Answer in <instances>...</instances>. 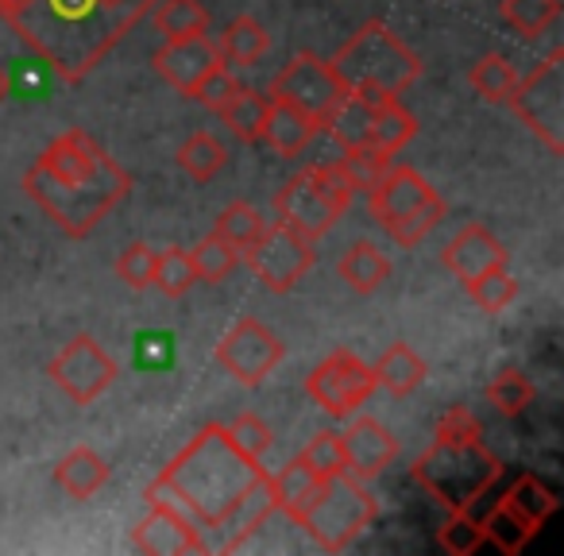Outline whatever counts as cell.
I'll list each match as a JSON object with an SVG mask.
<instances>
[{
  "instance_id": "29",
  "label": "cell",
  "mask_w": 564,
  "mask_h": 556,
  "mask_svg": "<svg viewBox=\"0 0 564 556\" xmlns=\"http://www.w3.org/2000/svg\"><path fill=\"white\" fill-rule=\"evenodd\" d=\"M468 81H471V89L484 97V101L502 105L510 94H514L518 70H514V63H510L507 55H495V51H491V55H484V58H476V63H471Z\"/></svg>"
},
{
  "instance_id": "26",
  "label": "cell",
  "mask_w": 564,
  "mask_h": 556,
  "mask_svg": "<svg viewBox=\"0 0 564 556\" xmlns=\"http://www.w3.org/2000/svg\"><path fill=\"white\" fill-rule=\"evenodd\" d=\"M151 17H155V32L163 35V43L209 35V9L202 0H155Z\"/></svg>"
},
{
  "instance_id": "12",
  "label": "cell",
  "mask_w": 564,
  "mask_h": 556,
  "mask_svg": "<svg viewBox=\"0 0 564 556\" xmlns=\"http://www.w3.org/2000/svg\"><path fill=\"white\" fill-rule=\"evenodd\" d=\"M282 356H286V345L256 317H240L217 340V363L225 368V375H232L243 386L267 383V375L279 368Z\"/></svg>"
},
{
  "instance_id": "18",
  "label": "cell",
  "mask_w": 564,
  "mask_h": 556,
  "mask_svg": "<svg viewBox=\"0 0 564 556\" xmlns=\"http://www.w3.org/2000/svg\"><path fill=\"white\" fill-rule=\"evenodd\" d=\"M441 259H445V266L460 283H468V279L491 271V266H507V248H502V240L487 225H464L445 243Z\"/></svg>"
},
{
  "instance_id": "34",
  "label": "cell",
  "mask_w": 564,
  "mask_h": 556,
  "mask_svg": "<svg viewBox=\"0 0 564 556\" xmlns=\"http://www.w3.org/2000/svg\"><path fill=\"white\" fill-rule=\"evenodd\" d=\"M333 163H337L340 178L348 182V189H352V194H356V189H364V194H368V189L376 186L387 171H391L394 159L364 143V148H345V155L333 159Z\"/></svg>"
},
{
  "instance_id": "35",
  "label": "cell",
  "mask_w": 564,
  "mask_h": 556,
  "mask_svg": "<svg viewBox=\"0 0 564 556\" xmlns=\"http://www.w3.org/2000/svg\"><path fill=\"white\" fill-rule=\"evenodd\" d=\"M437 545L448 556H476L487 545L484 522L476 514H468V510H448V517L437 530Z\"/></svg>"
},
{
  "instance_id": "23",
  "label": "cell",
  "mask_w": 564,
  "mask_h": 556,
  "mask_svg": "<svg viewBox=\"0 0 564 556\" xmlns=\"http://www.w3.org/2000/svg\"><path fill=\"white\" fill-rule=\"evenodd\" d=\"M371 371H376V386L391 391L394 399H410V394L425 383V375H430V368H425L422 356H417L410 345H402V340L387 348Z\"/></svg>"
},
{
  "instance_id": "40",
  "label": "cell",
  "mask_w": 564,
  "mask_h": 556,
  "mask_svg": "<svg viewBox=\"0 0 564 556\" xmlns=\"http://www.w3.org/2000/svg\"><path fill=\"white\" fill-rule=\"evenodd\" d=\"M464 291H468V298L476 302L484 314H502V309L518 298V279H510L507 266H491V271L468 279Z\"/></svg>"
},
{
  "instance_id": "36",
  "label": "cell",
  "mask_w": 564,
  "mask_h": 556,
  "mask_svg": "<svg viewBox=\"0 0 564 556\" xmlns=\"http://www.w3.org/2000/svg\"><path fill=\"white\" fill-rule=\"evenodd\" d=\"M189 263H194L197 283H225L228 274L240 266V248H232L220 236H205L194 251H189Z\"/></svg>"
},
{
  "instance_id": "48",
  "label": "cell",
  "mask_w": 564,
  "mask_h": 556,
  "mask_svg": "<svg viewBox=\"0 0 564 556\" xmlns=\"http://www.w3.org/2000/svg\"><path fill=\"white\" fill-rule=\"evenodd\" d=\"M9 97H12V78H9V70L0 66V105L9 101Z\"/></svg>"
},
{
  "instance_id": "25",
  "label": "cell",
  "mask_w": 564,
  "mask_h": 556,
  "mask_svg": "<svg viewBox=\"0 0 564 556\" xmlns=\"http://www.w3.org/2000/svg\"><path fill=\"white\" fill-rule=\"evenodd\" d=\"M213 43H217L220 63H236V66L259 63L271 51V35H267V28L256 17H236Z\"/></svg>"
},
{
  "instance_id": "41",
  "label": "cell",
  "mask_w": 564,
  "mask_h": 556,
  "mask_svg": "<svg viewBox=\"0 0 564 556\" xmlns=\"http://www.w3.org/2000/svg\"><path fill=\"white\" fill-rule=\"evenodd\" d=\"M299 460L310 468V476L322 483V479L345 476V445H340V433L322 429L306 440V448L299 453Z\"/></svg>"
},
{
  "instance_id": "44",
  "label": "cell",
  "mask_w": 564,
  "mask_h": 556,
  "mask_svg": "<svg viewBox=\"0 0 564 556\" xmlns=\"http://www.w3.org/2000/svg\"><path fill=\"white\" fill-rule=\"evenodd\" d=\"M225 429H228V437H232V445L240 448L243 456H251V460H263L274 445L271 425H267L259 414H240L232 425H225Z\"/></svg>"
},
{
  "instance_id": "31",
  "label": "cell",
  "mask_w": 564,
  "mask_h": 556,
  "mask_svg": "<svg viewBox=\"0 0 564 556\" xmlns=\"http://www.w3.org/2000/svg\"><path fill=\"white\" fill-rule=\"evenodd\" d=\"M178 166L189 174L194 182H213L220 174V166L228 163V151H225V143L217 140V135H209V132H194L186 143L178 148Z\"/></svg>"
},
{
  "instance_id": "17",
  "label": "cell",
  "mask_w": 564,
  "mask_h": 556,
  "mask_svg": "<svg viewBox=\"0 0 564 556\" xmlns=\"http://www.w3.org/2000/svg\"><path fill=\"white\" fill-rule=\"evenodd\" d=\"M433 194H437V189H433L430 182L414 171V166H394L391 163V171H387L383 178L368 189V209H371V217L387 228L399 217H406V212H414L417 205H425Z\"/></svg>"
},
{
  "instance_id": "20",
  "label": "cell",
  "mask_w": 564,
  "mask_h": 556,
  "mask_svg": "<svg viewBox=\"0 0 564 556\" xmlns=\"http://www.w3.org/2000/svg\"><path fill=\"white\" fill-rule=\"evenodd\" d=\"M317 132H322V124H317L314 117H306V112L294 109V105L274 101V97H271V109H267V120H263V132H259V140H263L271 151H279V155L294 159V155H302L310 143H314Z\"/></svg>"
},
{
  "instance_id": "8",
  "label": "cell",
  "mask_w": 564,
  "mask_h": 556,
  "mask_svg": "<svg viewBox=\"0 0 564 556\" xmlns=\"http://www.w3.org/2000/svg\"><path fill=\"white\" fill-rule=\"evenodd\" d=\"M507 105L553 155H564V51L556 47L533 74L518 78Z\"/></svg>"
},
{
  "instance_id": "1",
  "label": "cell",
  "mask_w": 564,
  "mask_h": 556,
  "mask_svg": "<svg viewBox=\"0 0 564 556\" xmlns=\"http://www.w3.org/2000/svg\"><path fill=\"white\" fill-rule=\"evenodd\" d=\"M155 0H0V20L63 81H86Z\"/></svg>"
},
{
  "instance_id": "11",
  "label": "cell",
  "mask_w": 564,
  "mask_h": 556,
  "mask_svg": "<svg viewBox=\"0 0 564 556\" xmlns=\"http://www.w3.org/2000/svg\"><path fill=\"white\" fill-rule=\"evenodd\" d=\"M240 255L248 259L251 274H256L267 291L286 294V291H294V286L302 283V274L314 266L317 251L310 236L294 232V228L274 220V225H267L263 236H259L251 248H243Z\"/></svg>"
},
{
  "instance_id": "28",
  "label": "cell",
  "mask_w": 564,
  "mask_h": 556,
  "mask_svg": "<svg viewBox=\"0 0 564 556\" xmlns=\"http://www.w3.org/2000/svg\"><path fill=\"white\" fill-rule=\"evenodd\" d=\"M267 109H271V97L256 94V89H236L225 105L217 109V117L225 120V128L243 143H256L259 132H263V120H267Z\"/></svg>"
},
{
  "instance_id": "24",
  "label": "cell",
  "mask_w": 564,
  "mask_h": 556,
  "mask_svg": "<svg viewBox=\"0 0 564 556\" xmlns=\"http://www.w3.org/2000/svg\"><path fill=\"white\" fill-rule=\"evenodd\" d=\"M376 105H368L360 94H340L337 105L329 109V117L322 120V128L333 135V140L340 143V151L345 148H364L371 135V120H376Z\"/></svg>"
},
{
  "instance_id": "30",
  "label": "cell",
  "mask_w": 564,
  "mask_h": 556,
  "mask_svg": "<svg viewBox=\"0 0 564 556\" xmlns=\"http://www.w3.org/2000/svg\"><path fill=\"white\" fill-rule=\"evenodd\" d=\"M197 274H194V263H189V251L186 248H166V251H155V271H151V286H155L163 298L178 302L194 291Z\"/></svg>"
},
{
  "instance_id": "21",
  "label": "cell",
  "mask_w": 564,
  "mask_h": 556,
  "mask_svg": "<svg viewBox=\"0 0 564 556\" xmlns=\"http://www.w3.org/2000/svg\"><path fill=\"white\" fill-rule=\"evenodd\" d=\"M109 476H112V471H109V464H105V456L94 453L89 445L70 448V453H66L63 460H58V468H55L58 491H63L66 499H74V502H89L105 483H109Z\"/></svg>"
},
{
  "instance_id": "38",
  "label": "cell",
  "mask_w": 564,
  "mask_h": 556,
  "mask_svg": "<svg viewBox=\"0 0 564 556\" xmlns=\"http://www.w3.org/2000/svg\"><path fill=\"white\" fill-rule=\"evenodd\" d=\"M499 17L507 20L522 40H538V35L561 17V0H502Z\"/></svg>"
},
{
  "instance_id": "45",
  "label": "cell",
  "mask_w": 564,
  "mask_h": 556,
  "mask_svg": "<svg viewBox=\"0 0 564 556\" xmlns=\"http://www.w3.org/2000/svg\"><path fill=\"white\" fill-rule=\"evenodd\" d=\"M151 271H155V251L148 243H128L117 255V279L128 286V291H148L151 286Z\"/></svg>"
},
{
  "instance_id": "2",
  "label": "cell",
  "mask_w": 564,
  "mask_h": 556,
  "mask_svg": "<svg viewBox=\"0 0 564 556\" xmlns=\"http://www.w3.org/2000/svg\"><path fill=\"white\" fill-rule=\"evenodd\" d=\"M24 189L58 232L86 240L132 194V174L86 128H66L28 166Z\"/></svg>"
},
{
  "instance_id": "9",
  "label": "cell",
  "mask_w": 564,
  "mask_h": 556,
  "mask_svg": "<svg viewBox=\"0 0 564 556\" xmlns=\"http://www.w3.org/2000/svg\"><path fill=\"white\" fill-rule=\"evenodd\" d=\"M376 391V371L348 348H333L322 363L306 375V394L322 414L333 422H345L348 414L364 406Z\"/></svg>"
},
{
  "instance_id": "32",
  "label": "cell",
  "mask_w": 564,
  "mask_h": 556,
  "mask_svg": "<svg viewBox=\"0 0 564 556\" xmlns=\"http://www.w3.org/2000/svg\"><path fill=\"white\" fill-rule=\"evenodd\" d=\"M414 135H417V120L410 117L399 101H391V105H383V109L376 112V120H371L368 148L383 151V155H394V151L406 148Z\"/></svg>"
},
{
  "instance_id": "16",
  "label": "cell",
  "mask_w": 564,
  "mask_h": 556,
  "mask_svg": "<svg viewBox=\"0 0 564 556\" xmlns=\"http://www.w3.org/2000/svg\"><path fill=\"white\" fill-rule=\"evenodd\" d=\"M151 63H155V74L166 81V86L189 97L197 89V81L220 63V55H217V43H213L209 35H194V40L163 43Z\"/></svg>"
},
{
  "instance_id": "3",
  "label": "cell",
  "mask_w": 564,
  "mask_h": 556,
  "mask_svg": "<svg viewBox=\"0 0 564 556\" xmlns=\"http://www.w3.org/2000/svg\"><path fill=\"white\" fill-rule=\"evenodd\" d=\"M267 476V468L232 445L225 425H205L186 448L151 479L148 502H166L182 510L202 530H217L243 502V494Z\"/></svg>"
},
{
  "instance_id": "15",
  "label": "cell",
  "mask_w": 564,
  "mask_h": 556,
  "mask_svg": "<svg viewBox=\"0 0 564 556\" xmlns=\"http://www.w3.org/2000/svg\"><path fill=\"white\" fill-rule=\"evenodd\" d=\"M340 445H345V471L352 479H360V483L379 479L399 456V437L379 417H356L340 433Z\"/></svg>"
},
{
  "instance_id": "5",
  "label": "cell",
  "mask_w": 564,
  "mask_h": 556,
  "mask_svg": "<svg viewBox=\"0 0 564 556\" xmlns=\"http://www.w3.org/2000/svg\"><path fill=\"white\" fill-rule=\"evenodd\" d=\"M414 479L448 510H468L484 522L487 510L499 502L502 464L487 453L484 440H476V445L433 440L414 460Z\"/></svg>"
},
{
  "instance_id": "43",
  "label": "cell",
  "mask_w": 564,
  "mask_h": 556,
  "mask_svg": "<svg viewBox=\"0 0 564 556\" xmlns=\"http://www.w3.org/2000/svg\"><path fill=\"white\" fill-rule=\"evenodd\" d=\"M271 483H274V494H279V510L282 514H291L294 506H299L302 499H306L310 491H314V483L317 479L310 476V468L306 464L294 456L286 468H279V471H271Z\"/></svg>"
},
{
  "instance_id": "37",
  "label": "cell",
  "mask_w": 564,
  "mask_h": 556,
  "mask_svg": "<svg viewBox=\"0 0 564 556\" xmlns=\"http://www.w3.org/2000/svg\"><path fill=\"white\" fill-rule=\"evenodd\" d=\"M263 228H267V220H263V212L256 209V205H248V201H232V205H225L220 209V217H217V225H213V236H220V240H228L232 248H251V243L263 236Z\"/></svg>"
},
{
  "instance_id": "13",
  "label": "cell",
  "mask_w": 564,
  "mask_h": 556,
  "mask_svg": "<svg viewBox=\"0 0 564 556\" xmlns=\"http://www.w3.org/2000/svg\"><path fill=\"white\" fill-rule=\"evenodd\" d=\"M340 94H345V86L337 81L333 66L325 63V58L310 55V51L294 55L291 63L282 66V70L271 78V97H274V101L294 105V109H302L306 117H314L317 124L329 117V109L337 105Z\"/></svg>"
},
{
  "instance_id": "10",
  "label": "cell",
  "mask_w": 564,
  "mask_h": 556,
  "mask_svg": "<svg viewBox=\"0 0 564 556\" xmlns=\"http://www.w3.org/2000/svg\"><path fill=\"white\" fill-rule=\"evenodd\" d=\"M47 375L74 406H89L97 402L112 383L120 379V368L109 352L101 348V340H94L89 332L70 337L55 352V360L47 363Z\"/></svg>"
},
{
  "instance_id": "19",
  "label": "cell",
  "mask_w": 564,
  "mask_h": 556,
  "mask_svg": "<svg viewBox=\"0 0 564 556\" xmlns=\"http://www.w3.org/2000/svg\"><path fill=\"white\" fill-rule=\"evenodd\" d=\"M271 514H279V494H274L271 471H267V476L259 479L248 494H243L240 506H236L232 514L217 525L220 541H217V545H209V548H220V553H240V548L256 537V530H263Z\"/></svg>"
},
{
  "instance_id": "39",
  "label": "cell",
  "mask_w": 564,
  "mask_h": 556,
  "mask_svg": "<svg viewBox=\"0 0 564 556\" xmlns=\"http://www.w3.org/2000/svg\"><path fill=\"white\" fill-rule=\"evenodd\" d=\"M487 402L495 406L499 417H522L533 406V383L514 368H502L499 375L487 383Z\"/></svg>"
},
{
  "instance_id": "14",
  "label": "cell",
  "mask_w": 564,
  "mask_h": 556,
  "mask_svg": "<svg viewBox=\"0 0 564 556\" xmlns=\"http://www.w3.org/2000/svg\"><path fill=\"white\" fill-rule=\"evenodd\" d=\"M148 517L132 530V545L151 556H189L209 553V541L202 537V525L189 522L182 510L166 502H148Z\"/></svg>"
},
{
  "instance_id": "47",
  "label": "cell",
  "mask_w": 564,
  "mask_h": 556,
  "mask_svg": "<svg viewBox=\"0 0 564 556\" xmlns=\"http://www.w3.org/2000/svg\"><path fill=\"white\" fill-rule=\"evenodd\" d=\"M433 440H448V445H476V440H484V429H479V422L468 414V410L453 406L437 422V429H433Z\"/></svg>"
},
{
  "instance_id": "6",
  "label": "cell",
  "mask_w": 564,
  "mask_h": 556,
  "mask_svg": "<svg viewBox=\"0 0 564 556\" xmlns=\"http://www.w3.org/2000/svg\"><path fill=\"white\" fill-rule=\"evenodd\" d=\"M379 514V502L360 479L345 476H333L314 483V491L291 510V522H299L310 537L317 541V548L325 553H340L348 548Z\"/></svg>"
},
{
  "instance_id": "33",
  "label": "cell",
  "mask_w": 564,
  "mask_h": 556,
  "mask_svg": "<svg viewBox=\"0 0 564 556\" xmlns=\"http://www.w3.org/2000/svg\"><path fill=\"white\" fill-rule=\"evenodd\" d=\"M502 502H507V506H514L518 514H522L525 522L538 525V530L556 514V494L533 476H518L514 483L502 491Z\"/></svg>"
},
{
  "instance_id": "42",
  "label": "cell",
  "mask_w": 564,
  "mask_h": 556,
  "mask_svg": "<svg viewBox=\"0 0 564 556\" xmlns=\"http://www.w3.org/2000/svg\"><path fill=\"white\" fill-rule=\"evenodd\" d=\"M441 220H445V201L433 194L430 201L417 205L414 212H406V217H399L394 225H387V232H391V240L399 243V248H417V243H422L425 236L441 225Z\"/></svg>"
},
{
  "instance_id": "46",
  "label": "cell",
  "mask_w": 564,
  "mask_h": 556,
  "mask_svg": "<svg viewBox=\"0 0 564 556\" xmlns=\"http://www.w3.org/2000/svg\"><path fill=\"white\" fill-rule=\"evenodd\" d=\"M236 89H240V81H236V74H232V70H225V63H217L209 74H205L202 81H197V89H194V94H189V97H194L197 105H205V109L217 112L220 105H225L228 97L236 94Z\"/></svg>"
},
{
  "instance_id": "4",
  "label": "cell",
  "mask_w": 564,
  "mask_h": 556,
  "mask_svg": "<svg viewBox=\"0 0 564 556\" xmlns=\"http://www.w3.org/2000/svg\"><path fill=\"white\" fill-rule=\"evenodd\" d=\"M329 66L348 94H360L364 101L376 105V109L399 101L425 70L422 58H417L391 28L379 24V20L364 24L360 32L333 55Z\"/></svg>"
},
{
  "instance_id": "27",
  "label": "cell",
  "mask_w": 564,
  "mask_h": 556,
  "mask_svg": "<svg viewBox=\"0 0 564 556\" xmlns=\"http://www.w3.org/2000/svg\"><path fill=\"white\" fill-rule=\"evenodd\" d=\"M533 533H538V525L525 522V517L518 514L514 506H507L502 499L495 502V506L484 514V537H487V545H495L502 556H518L533 541Z\"/></svg>"
},
{
  "instance_id": "22",
  "label": "cell",
  "mask_w": 564,
  "mask_h": 556,
  "mask_svg": "<svg viewBox=\"0 0 564 556\" xmlns=\"http://www.w3.org/2000/svg\"><path fill=\"white\" fill-rule=\"evenodd\" d=\"M337 274H340V283H348L352 294H376V291H383L387 279H391V259L371 240H356L352 248L340 255Z\"/></svg>"
},
{
  "instance_id": "7",
  "label": "cell",
  "mask_w": 564,
  "mask_h": 556,
  "mask_svg": "<svg viewBox=\"0 0 564 556\" xmlns=\"http://www.w3.org/2000/svg\"><path fill=\"white\" fill-rule=\"evenodd\" d=\"M274 217L279 225L294 228V232L310 236V240H322L337 228V220L345 217V209L352 205V189L340 178L337 163L325 159V163H310L306 171L294 174L286 186L274 194Z\"/></svg>"
}]
</instances>
